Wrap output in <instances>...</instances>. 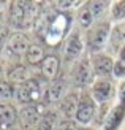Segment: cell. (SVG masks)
I'll list each match as a JSON object with an SVG mask.
<instances>
[{"mask_svg": "<svg viewBox=\"0 0 125 130\" xmlns=\"http://www.w3.org/2000/svg\"><path fill=\"white\" fill-rule=\"evenodd\" d=\"M71 13L56 10L54 13L41 14L40 19L35 22V32L38 38L48 44V46H59L70 34L71 27Z\"/></svg>", "mask_w": 125, "mask_h": 130, "instance_id": "obj_1", "label": "cell"}, {"mask_svg": "<svg viewBox=\"0 0 125 130\" xmlns=\"http://www.w3.org/2000/svg\"><path fill=\"white\" fill-rule=\"evenodd\" d=\"M113 30L109 19H101L97 21L89 30H85L84 34V41H85V49L90 54L97 53H104L108 43H109V35Z\"/></svg>", "mask_w": 125, "mask_h": 130, "instance_id": "obj_2", "label": "cell"}, {"mask_svg": "<svg viewBox=\"0 0 125 130\" xmlns=\"http://www.w3.org/2000/svg\"><path fill=\"white\" fill-rule=\"evenodd\" d=\"M97 79L92 70L90 63V56L84 54L78 62L71 65L70 70V86L73 87V90L82 92V90H89L90 86Z\"/></svg>", "mask_w": 125, "mask_h": 130, "instance_id": "obj_3", "label": "cell"}, {"mask_svg": "<svg viewBox=\"0 0 125 130\" xmlns=\"http://www.w3.org/2000/svg\"><path fill=\"white\" fill-rule=\"evenodd\" d=\"M44 79H40L38 76L29 78L25 83L16 86V97L14 100L21 106L25 105H35V103H43L44 89L48 83H43Z\"/></svg>", "mask_w": 125, "mask_h": 130, "instance_id": "obj_4", "label": "cell"}, {"mask_svg": "<svg viewBox=\"0 0 125 130\" xmlns=\"http://www.w3.org/2000/svg\"><path fill=\"white\" fill-rule=\"evenodd\" d=\"M85 49V41L82 30L73 29L62 43V56L67 63H75L82 57Z\"/></svg>", "mask_w": 125, "mask_h": 130, "instance_id": "obj_5", "label": "cell"}, {"mask_svg": "<svg viewBox=\"0 0 125 130\" xmlns=\"http://www.w3.org/2000/svg\"><path fill=\"white\" fill-rule=\"evenodd\" d=\"M98 116V105L95 100L92 99L89 90H82L79 92V105H78L75 121L78 125H89L90 122H94Z\"/></svg>", "mask_w": 125, "mask_h": 130, "instance_id": "obj_6", "label": "cell"}, {"mask_svg": "<svg viewBox=\"0 0 125 130\" xmlns=\"http://www.w3.org/2000/svg\"><path fill=\"white\" fill-rule=\"evenodd\" d=\"M68 86H70V81L67 79V78H63V76H59L54 81H49L48 84H46V89H44L43 103L48 108H51L52 105L57 106L59 102L70 92Z\"/></svg>", "mask_w": 125, "mask_h": 130, "instance_id": "obj_7", "label": "cell"}, {"mask_svg": "<svg viewBox=\"0 0 125 130\" xmlns=\"http://www.w3.org/2000/svg\"><path fill=\"white\" fill-rule=\"evenodd\" d=\"M89 92L98 106L109 103L116 94V86H114L113 78H97L94 84L90 86Z\"/></svg>", "mask_w": 125, "mask_h": 130, "instance_id": "obj_8", "label": "cell"}, {"mask_svg": "<svg viewBox=\"0 0 125 130\" xmlns=\"http://www.w3.org/2000/svg\"><path fill=\"white\" fill-rule=\"evenodd\" d=\"M48 106L44 103H35V105H25L19 108V124L24 130H35L40 124L44 111Z\"/></svg>", "mask_w": 125, "mask_h": 130, "instance_id": "obj_9", "label": "cell"}, {"mask_svg": "<svg viewBox=\"0 0 125 130\" xmlns=\"http://www.w3.org/2000/svg\"><path fill=\"white\" fill-rule=\"evenodd\" d=\"M30 37L29 34H25V32H21V30H13L11 35L8 38V41H6V48H5V54H8L10 57H17V59H21L24 57L25 51L29 49L30 46Z\"/></svg>", "mask_w": 125, "mask_h": 130, "instance_id": "obj_10", "label": "cell"}, {"mask_svg": "<svg viewBox=\"0 0 125 130\" xmlns=\"http://www.w3.org/2000/svg\"><path fill=\"white\" fill-rule=\"evenodd\" d=\"M90 63L95 78H111L114 68V59L108 53L90 54Z\"/></svg>", "mask_w": 125, "mask_h": 130, "instance_id": "obj_11", "label": "cell"}, {"mask_svg": "<svg viewBox=\"0 0 125 130\" xmlns=\"http://www.w3.org/2000/svg\"><path fill=\"white\" fill-rule=\"evenodd\" d=\"M60 68H62V60L57 54H46L43 62L40 63V73L41 79L46 83L54 81L56 78L60 76Z\"/></svg>", "mask_w": 125, "mask_h": 130, "instance_id": "obj_12", "label": "cell"}, {"mask_svg": "<svg viewBox=\"0 0 125 130\" xmlns=\"http://www.w3.org/2000/svg\"><path fill=\"white\" fill-rule=\"evenodd\" d=\"M19 125V108L14 103H0V130Z\"/></svg>", "mask_w": 125, "mask_h": 130, "instance_id": "obj_13", "label": "cell"}, {"mask_svg": "<svg viewBox=\"0 0 125 130\" xmlns=\"http://www.w3.org/2000/svg\"><path fill=\"white\" fill-rule=\"evenodd\" d=\"M78 105H79V92L78 90H70V92L59 102V105L56 106L57 111L60 113L63 119H75Z\"/></svg>", "mask_w": 125, "mask_h": 130, "instance_id": "obj_14", "label": "cell"}, {"mask_svg": "<svg viewBox=\"0 0 125 130\" xmlns=\"http://www.w3.org/2000/svg\"><path fill=\"white\" fill-rule=\"evenodd\" d=\"M29 78H32V75L29 71V67L24 62H11V65L5 70V79L14 86L25 83Z\"/></svg>", "mask_w": 125, "mask_h": 130, "instance_id": "obj_15", "label": "cell"}, {"mask_svg": "<svg viewBox=\"0 0 125 130\" xmlns=\"http://www.w3.org/2000/svg\"><path fill=\"white\" fill-rule=\"evenodd\" d=\"M46 57V51L43 44L38 43H32L29 49L25 51V54L22 57V62L27 67H40V63L43 62V59Z\"/></svg>", "mask_w": 125, "mask_h": 130, "instance_id": "obj_16", "label": "cell"}, {"mask_svg": "<svg viewBox=\"0 0 125 130\" xmlns=\"http://www.w3.org/2000/svg\"><path fill=\"white\" fill-rule=\"evenodd\" d=\"M76 19H78V29L79 30H89L92 25L97 22V19L94 16V11L90 8V2H85L78 8Z\"/></svg>", "mask_w": 125, "mask_h": 130, "instance_id": "obj_17", "label": "cell"}, {"mask_svg": "<svg viewBox=\"0 0 125 130\" xmlns=\"http://www.w3.org/2000/svg\"><path fill=\"white\" fill-rule=\"evenodd\" d=\"M60 119H62V116L57 111V108H48L35 130H54Z\"/></svg>", "mask_w": 125, "mask_h": 130, "instance_id": "obj_18", "label": "cell"}, {"mask_svg": "<svg viewBox=\"0 0 125 130\" xmlns=\"http://www.w3.org/2000/svg\"><path fill=\"white\" fill-rule=\"evenodd\" d=\"M123 44H125V25L122 22H119V24H116L113 27V30H111L108 46L113 51H117V53H119Z\"/></svg>", "mask_w": 125, "mask_h": 130, "instance_id": "obj_19", "label": "cell"}, {"mask_svg": "<svg viewBox=\"0 0 125 130\" xmlns=\"http://www.w3.org/2000/svg\"><path fill=\"white\" fill-rule=\"evenodd\" d=\"M16 97V86L3 79L0 83V103H13Z\"/></svg>", "mask_w": 125, "mask_h": 130, "instance_id": "obj_20", "label": "cell"}, {"mask_svg": "<svg viewBox=\"0 0 125 130\" xmlns=\"http://www.w3.org/2000/svg\"><path fill=\"white\" fill-rule=\"evenodd\" d=\"M109 16H111V21L122 22L125 19V2H113L111 3Z\"/></svg>", "mask_w": 125, "mask_h": 130, "instance_id": "obj_21", "label": "cell"}, {"mask_svg": "<svg viewBox=\"0 0 125 130\" xmlns=\"http://www.w3.org/2000/svg\"><path fill=\"white\" fill-rule=\"evenodd\" d=\"M54 130H79V125L76 124L75 119H60Z\"/></svg>", "mask_w": 125, "mask_h": 130, "instance_id": "obj_22", "label": "cell"}, {"mask_svg": "<svg viewBox=\"0 0 125 130\" xmlns=\"http://www.w3.org/2000/svg\"><path fill=\"white\" fill-rule=\"evenodd\" d=\"M11 29H8V27H3L0 29V56H2L3 53H5V48H6V41H8V38H10V35H11Z\"/></svg>", "mask_w": 125, "mask_h": 130, "instance_id": "obj_23", "label": "cell"}, {"mask_svg": "<svg viewBox=\"0 0 125 130\" xmlns=\"http://www.w3.org/2000/svg\"><path fill=\"white\" fill-rule=\"evenodd\" d=\"M113 76L120 79V78H125V62L122 60H114V68H113Z\"/></svg>", "mask_w": 125, "mask_h": 130, "instance_id": "obj_24", "label": "cell"}, {"mask_svg": "<svg viewBox=\"0 0 125 130\" xmlns=\"http://www.w3.org/2000/svg\"><path fill=\"white\" fill-rule=\"evenodd\" d=\"M6 6H8V2H0V21L6 14Z\"/></svg>", "mask_w": 125, "mask_h": 130, "instance_id": "obj_25", "label": "cell"}, {"mask_svg": "<svg viewBox=\"0 0 125 130\" xmlns=\"http://www.w3.org/2000/svg\"><path fill=\"white\" fill-rule=\"evenodd\" d=\"M119 60H122V62H125V44L120 48V51H119Z\"/></svg>", "mask_w": 125, "mask_h": 130, "instance_id": "obj_26", "label": "cell"}, {"mask_svg": "<svg viewBox=\"0 0 125 130\" xmlns=\"http://www.w3.org/2000/svg\"><path fill=\"white\" fill-rule=\"evenodd\" d=\"M5 79V68H3V65L0 63V83H2Z\"/></svg>", "mask_w": 125, "mask_h": 130, "instance_id": "obj_27", "label": "cell"}, {"mask_svg": "<svg viewBox=\"0 0 125 130\" xmlns=\"http://www.w3.org/2000/svg\"><path fill=\"white\" fill-rule=\"evenodd\" d=\"M120 97H122V99L125 97V83H123L122 86H120Z\"/></svg>", "mask_w": 125, "mask_h": 130, "instance_id": "obj_28", "label": "cell"}, {"mask_svg": "<svg viewBox=\"0 0 125 130\" xmlns=\"http://www.w3.org/2000/svg\"><path fill=\"white\" fill-rule=\"evenodd\" d=\"M10 130H24V128H22V127H19V125H17V127H13V128H10Z\"/></svg>", "mask_w": 125, "mask_h": 130, "instance_id": "obj_29", "label": "cell"}, {"mask_svg": "<svg viewBox=\"0 0 125 130\" xmlns=\"http://www.w3.org/2000/svg\"><path fill=\"white\" fill-rule=\"evenodd\" d=\"M0 29H2V24H0Z\"/></svg>", "mask_w": 125, "mask_h": 130, "instance_id": "obj_30", "label": "cell"}]
</instances>
